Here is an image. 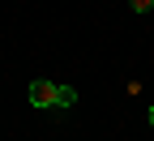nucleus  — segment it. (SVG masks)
Instances as JSON below:
<instances>
[{
    "label": "nucleus",
    "instance_id": "obj_3",
    "mask_svg": "<svg viewBox=\"0 0 154 141\" xmlns=\"http://www.w3.org/2000/svg\"><path fill=\"white\" fill-rule=\"evenodd\" d=\"M128 9H133V13H150V9H154V0H128Z\"/></svg>",
    "mask_w": 154,
    "mask_h": 141
},
{
    "label": "nucleus",
    "instance_id": "obj_2",
    "mask_svg": "<svg viewBox=\"0 0 154 141\" xmlns=\"http://www.w3.org/2000/svg\"><path fill=\"white\" fill-rule=\"evenodd\" d=\"M77 103V90L73 86H60V94H56V107H73Z\"/></svg>",
    "mask_w": 154,
    "mask_h": 141
},
{
    "label": "nucleus",
    "instance_id": "obj_4",
    "mask_svg": "<svg viewBox=\"0 0 154 141\" xmlns=\"http://www.w3.org/2000/svg\"><path fill=\"white\" fill-rule=\"evenodd\" d=\"M146 120H150V128H154V107H150V115H146Z\"/></svg>",
    "mask_w": 154,
    "mask_h": 141
},
{
    "label": "nucleus",
    "instance_id": "obj_1",
    "mask_svg": "<svg viewBox=\"0 0 154 141\" xmlns=\"http://www.w3.org/2000/svg\"><path fill=\"white\" fill-rule=\"evenodd\" d=\"M56 94H60L56 81H34V86H30V107H38V111L56 107Z\"/></svg>",
    "mask_w": 154,
    "mask_h": 141
}]
</instances>
